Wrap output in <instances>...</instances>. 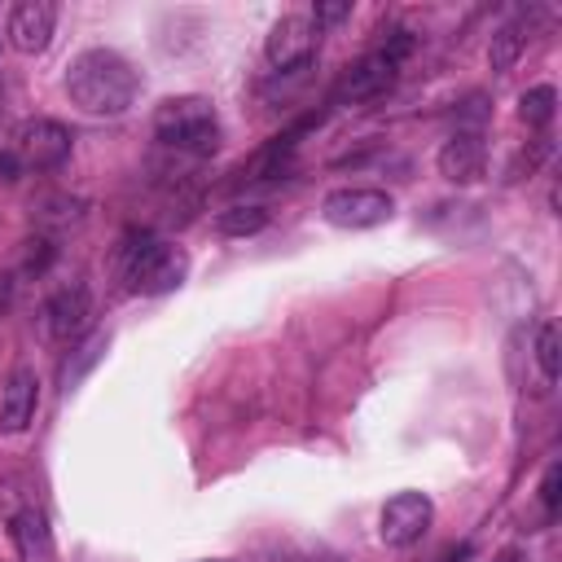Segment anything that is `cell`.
<instances>
[{
	"instance_id": "6da1fadb",
	"label": "cell",
	"mask_w": 562,
	"mask_h": 562,
	"mask_svg": "<svg viewBox=\"0 0 562 562\" xmlns=\"http://www.w3.org/2000/svg\"><path fill=\"white\" fill-rule=\"evenodd\" d=\"M140 92V75L132 70V61L114 48H83L70 66H66V97L83 110V114H123Z\"/></svg>"
},
{
	"instance_id": "7a4b0ae2",
	"label": "cell",
	"mask_w": 562,
	"mask_h": 562,
	"mask_svg": "<svg viewBox=\"0 0 562 562\" xmlns=\"http://www.w3.org/2000/svg\"><path fill=\"white\" fill-rule=\"evenodd\" d=\"M114 268L132 294H167L184 281L189 255L171 241H158L149 228H127L114 246Z\"/></svg>"
},
{
	"instance_id": "3957f363",
	"label": "cell",
	"mask_w": 562,
	"mask_h": 562,
	"mask_svg": "<svg viewBox=\"0 0 562 562\" xmlns=\"http://www.w3.org/2000/svg\"><path fill=\"white\" fill-rule=\"evenodd\" d=\"M154 136L189 158H206L220 145V119L206 97H171L154 114Z\"/></svg>"
},
{
	"instance_id": "277c9868",
	"label": "cell",
	"mask_w": 562,
	"mask_h": 562,
	"mask_svg": "<svg viewBox=\"0 0 562 562\" xmlns=\"http://www.w3.org/2000/svg\"><path fill=\"white\" fill-rule=\"evenodd\" d=\"M391 211H395V202L382 189H334L321 202V215L334 228H378L391 220Z\"/></svg>"
},
{
	"instance_id": "5b68a950",
	"label": "cell",
	"mask_w": 562,
	"mask_h": 562,
	"mask_svg": "<svg viewBox=\"0 0 562 562\" xmlns=\"http://www.w3.org/2000/svg\"><path fill=\"white\" fill-rule=\"evenodd\" d=\"M430 518H435V505H430L426 492H395V496L382 505L378 536H382V544H391V549H408V544H417V540L426 536Z\"/></svg>"
},
{
	"instance_id": "8992f818",
	"label": "cell",
	"mask_w": 562,
	"mask_h": 562,
	"mask_svg": "<svg viewBox=\"0 0 562 562\" xmlns=\"http://www.w3.org/2000/svg\"><path fill=\"white\" fill-rule=\"evenodd\" d=\"M13 154L22 158V167L53 171L70 158V132L57 119H26L13 132Z\"/></svg>"
},
{
	"instance_id": "52a82bcc",
	"label": "cell",
	"mask_w": 562,
	"mask_h": 562,
	"mask_svg": "<svg viewBox=\"0 0 562 562\" xmlns=\"http://www.w3.org/2000/svg\"><path fill=\"white\" fill-rule=\"evenodd\" d=\"M88 325H92V290L83 281L57 285L48 294V303H44V329H48V338L75 342V338H83Z\"/></svg>"
},
{
	"instance_id": "ba28073f",
	"label": "cell",
	"mask_w": 562,
	"mask_h": 562,
	"mask_svg": "<svg viewBox=\"0 0 562 562\" xmlns=\"http://www.w3.org/2000/svg\"><path fill=\"white\" fill-rule=\"evenodd\" d=\"M316 40H321V31L312 26L307 13H285V18L268 31L263 57H268V66H277V70H299V66H307V57L316 53Z\"/></svg>"
},
{
	"instance_id": "9c48e42d",
	"label": "cell",
	"mask_w": 562,
	"mask_h": 562,
	"mask_svg": "<svg viewBox=\"0 0 562 562\" xmlns=\"http://www.w3.org/2000/svg\"><path fill=\"white\" fill-rule=\"evenodd\" d=\"M395 70H400V61H391L378 48V53H369V57H360V61H351L342 70V79L334 83V101H369V97H382L395 83Z\"/></svg>"
},
{
	"instance_id": "30bf717a",
	"label": "cell",
	"mask_w": 562,
	"mask_h": 562,
	"mask_svg": "<svg viewBox=\"0 0 562 562\" xmlns=\"http://www.w3.org/2000/svg\"><path fill=\"white\" fill-rule=\"evenodd\" d=\"M57 26V4L48 0H18L9 9V40L18 53H44Z\"/></svg>"
},
{
	"instance_id": "8fae6325",
	"label": "cell",
	"mask_w": 562,
	"mask_h": 562,
	"mask_svg": "<svg viewBox=\"0 0 562 562\" xmlns=\"http://www.w3.org/2000/svg\"><path fill=\"white\" fill-rule=\"evenodd\" d=\"M35 404H40V378L35 369L18 364L9 378H4V391H0V430L4 435H22L35 417Z\"/></svg>"
},
{
	"instance_id": "7c38bea8",
	"label": "cell",
	"mask_w": 562,
	"mask_h": 562,
	"mask_svg": "<svg viewBox=\"0 0 562 562\" xmlns=\"http://www.w3.org/2000/svg\"><path fill=\"white\" fill-rule=\"evenodd\" d=\"M439 176L452 184H474L487 176V145L474 132H457L443 149H439Z\"/></svg>"
},
{
	"instance_id": "4fadbf2b",
	"label": "cell",
	"mask_w": 562,
	"mask_h": 562,
	"mask_svg": "<svg viewBox=\"0 0 562 562\" xmlns=\"http://www.w3.org/2000/svg\"><path fill=\"white\" fill-rule=\"evenodd\" d=\"M9 540L22 562H53V531L40 505H22L9 514Z\"/></svg>"
},
{
	"instance_id": "5bb4252c",
	"label": "cell",
	"mask_w": 562,
	"mask_h": 562,
	"mask_svg": "<svg viewBox=\"0 0 562 562\" xmlns=\"http://www.w3.org/2000/svg\"><path fill=\"white\" fill-rule=\"evenodd\" d=\"M527 48V22L518 18V22H505L496 35H492V44H487V61H492V70H509L514 61H518V53Z\"/></svg>"
},
{
	"instance_id": "9a60e30c",
	"label": "cell",
	"mask_w": 562,
	"mask_h": 562,
	"mask_svg": "<svg viewBox=\"0 0 562 562\" xmlns=\"http://www.w3.org/2000/svg\"><path fill=\"white\" fill-rule=\"evenodd\" d=\"M553 114H558V92H553L549 83H536V88H527V92L518 97V119H522L527 127H549Z\"/></svg>"
},
{
	"instance_id": "2e32d148",
	"label": "cell",
	"mask_w": 562,
	"mask_h": 562,
	"mask_svg": "<svg viewBox=\"0 0 562 562\" xmlns=\"http://www.w3.org/2000/svg\"><path fill=\"white\" fill-rule=\"evenodd\" d=\"M215 228L224 237H250V233L268 228V211L263 206H228V211L215 215Z\"/></svg>"
},
{
	"instance_id": "e0dca14e",
	"label": "cell",
	"mask_w": 562,
	"mask_h": 562,
	"mask_svg": "<svg viewBox=\"0 0 562 562\" xmlns=\"http://www.w3.org/2000/svg\"><path fill=\"white\" fill-rule=\"evenodd\" d=\"M536 364H540L544 382H558V373H562V338H558L553 321H544L540 334H536Z\"/></svg>"
},
{
	"instance_id": "ac0fdd59",
	"label": "cell",
	"mask_w": 562,
	"mask_h": 562,
	"mask_svg": "<svg viewBox=\"0 0 562 562\" xmlns=\"http://www.w3.org/2000/svg\"><path fill=\"white\" fill-rule=\"evenodd\" d=\"M105 342H110V334H97V338H88V342L75 351V364H61V386H66V391H70V386H75V382H79V378L101 360Z\"/></svg>"
},
{
	"instance_id": "d6986e66",
	"label": "cell",
	"mask_w": 562,
	"mask_h": 562,
	"mask_svg": "<svg viewBox=\"0 0 562 562\" xmlns=\"http://www.w3.org/2000/svg\"><path fill=\"white\" fill-rule=\"evenodd\" d=\"M549 149H553V140L549 136H536L514 162H509V171H505V180H522V176H536V167L549 158Z\"/></svg>"
},
{
	"instance_id": "ffe728a7",
	"label": "cell",
	"mask_w": 562,
	"mask_h": 562,
	"mask_svg": "<svg viewBox=\"0 0 562 562\" xmlns=\"http://www.w3.org/2000/svg\"><path fill=\"white\" fill-rule=\"evenodd\" d=\"M57 259V246L48 241V237H31L26 241V250H22V272H48V263Z\"/></svg>"
},
{
	"instance_id": "44dd1931",
	"label": "cell",
	"mask_w": 562,
	"mask_h": 562,
	"mask_svg": "<svg viewBox=\"0 0 562 562\" xmlns=\"http://www.w3.org/2000/svg\"><path fill=\"white\" fill-rule=\"evenodd\" d=\"M351 13V0H321L316 9H312V26L321 31V26H334V22H342Z\"/></svg>"
},
{
	"instance_id": "7402d4cb",
	"label": "cell",
	"mask_w": 562,
	"mask_h": 562,
	"mask_svg": "<svg viewBox=\"0 0 562 562\" xmlns=\"http://www.w3.org/2000/svg\"><path fill=\"white\" fill-rule=\"evenodd\" d=\"M558 501H562V465L553 461V465L544 470V479H540V505L553 514V509H558Z\"/></svg>"
},
{
	"instance_id": "603a6c76",
	"label": "cell",
	"mask_w": 562,
	"mask_h": 562,
	"mask_svg": "<svg viewBox=\"0 0 562 562\" xmlns=\"http://www.w3.org/2000/svg\"><path fill=\"white\" fill-rule=\"evenodd\" d=\"M18 171H22V158L13 149H0V180H18Z\"/></svg>"
},
{
	"instance_id": "cb8c5ba5",
	"label": "cell",
	"mask_w": 562,
	"mask_h": 562,
	"mask_svg": "<svg viewBox=\"0 0 562 562\" xmlns=\"http://www.w3.org/2000/svg\"><path fill=\"white\" fill-rule=\"evenodd\" d=\"M9 299H13V277H0V312L9 307Z\"/></svg>"
},
{
	"instance_id": "d4e9b609",
	"label": "cell",
	"mask_w": 562,
	"mask_h": 562,
	"mask_svg": "<svg viewBox=\"0 0 562 562\" xmlns=\"http://www.w3.org/2000/svg\"><path fill=\"white\" fill-rule=\"evenodd\" d=\"M496 562H522V553L518 549H505V553H496Z\"/></svg>"
}]
</instances>
